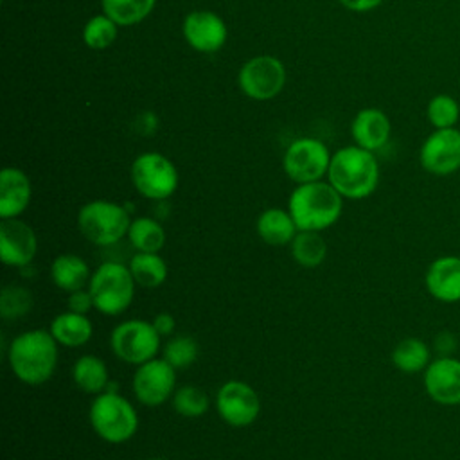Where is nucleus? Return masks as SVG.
Returning a JSON list of instances; mask_svg holds the SVG:
<instances>
[{"mask_svg": "<svg viewBox=\"0 0 460 460\" xmlns=\"http://www.w3.org/2000/svg\"><path fill=\"white\" fill-rule=\"evenodd\" d=\"M58 341L50 331L29 329L16 334L7 349V363L18 381L29 386L47 383L58 367Z\"/></svg>", "mask_w": 460, "mask_h": 460, "instance_id": "1", "label": "nucleus"}, {"mask_svg": "<svg viewBox=\"0 0 460 460\" xmlns=\"http://www.w3.org/2000/svg\"><path fill=\"white\" fill-rule=\"evenodd\" d=\"M329 183L347 199L368 198L379 183V164L372 151L345 146L331 156Z\"/></svg>", "mask_w": 460, "mask_h": 460, "instance_id": "2", "label": "nucleus"}, {"mask_svg": "<svg viewBox=\"0 0 460 460\" xmlns=\"http://www.w3.org/2000/svg\"><path fill=\"white\" fill-rule=\"evenodd\" d=\"M288 210L298 230L323 232L341 217L343 196L329 181L298 183L288 199Z\"/></svg>", "mask_w": 460, "mask_h": 460, "instance_id": "3", "label": "nucleus"}, {"mask_svg": "<svg viewBox=\"0 0 460 460\" xmlns=\"http://www.w3.org/2000/svg\"><path fill=\"white\" fill-rule=\"evenodd\" d=\"M88 420L95 435L108 444H124L138 431V413L135 406L117 390H104L93 397Z\"/></svg>", "mask_w": 460, "mask_h": 460, "instance_id": "4", "label": "nucleus"}, {"mask_svg": "<svg viewBox=\"0 0 460 460\" xmlns=\"http://www.w3.org/2000/svg\"><path fill=\"white\" fill-rule=\"evenodd\" d=\"M137 282L128 264L117 261L101 262L90 277L88 291L93 296L95 311L106 316L122 314L135 298Z\"/></svg>", "mask_w": 460, "mask_h": 460, "instance_id": "5", "label": "nucleus"}, {"mask_svg": "<svg viewBox=\"0 0 460 460\" xmlns=\"http://www.w3.org/2000/svg\"><path fill=\"white\" fill-rule=\"evenodd\" d=\"M131 219L124 205L110 199H93L77 212V228L81 235L95 246L108 248L128 235Z\"/></svg>", "mask_w": 460, "mask_h": 460, "instance_id": "6", "label": "nucleus"}, {"mask_svg": "<svg viewBox=\"0 0 460 460\" xmlns=\"http://www.w3.org/2000/svg\"><path fill=\"white\" fill-rule=\"evenodd\" d=\"M162 336L156 332L153 322L129 318L120 322L110 332L111 352L128 365H142L156 358Z\"/></svg>", "mask_w": 460, "mask_h": 460, "instance_id": "7", "label": "nucleus"}, {"mask_svg": "<svg viewBox=\"0 0 460 460\" xmlns=\"http://www.w3.org/2000/svg\"><path fill=\"white\" fill-rule=\"evenodd\" d=\"M178 180L174 164L156 151L142 153L131 164V181L147 199H167L178 189Z\"/></svg>", "mask_w": 460, "mask_h": 460, "instance_id": "8", "label": "nucleus"}, {"mask_svg": "<svg viewBox=\"0 0 460 460\" xmlns=\"http://www.w3.org/2000/svg\"><path fill=\"white\" fill-rule=\"evenodd\" d=\"M331 156L332 155L322 140L304 137L289 144L282 158V167L288 178L296 185L318 181L327 174Z\"/></svg>", "mask_w": 460, "mask_h": 460, "instance_id": "9", "label": "nucleus"}, {"mask_svg": "<svg viewBox=\"0 0 460 460\" xmlns=\"http://www.w3.org/2000/svg\"><path fill=\"white\" fill-rule=\"evenodd\" d=\"M216 410L232 428H246L259 419L261 399L253 386L241 379L225 381L216 394Z\"/></svg>", "mask_w": 460, "mask_h": 460, "instance_id": "10", "label": "nucleus"}, {"mask_svg": "<svg viewBox=\"0 0 460 460\" xmlns=\"http://www.w3.org/2000/svg\"><path fill=\"white\" fill-rule=\"evenodd\" d=\"M131 388L140 404L149 408L160 406L176 390V368L164 358H153L135 368Z\"/></svg>", "mask_w": 460, "mask_h": 460, "instance_id": "11", "label": "nucleus"}, {"mask_svg": "<svg viewBox=\"0 0 460 460\" xmlns=\"http://www.w3.org/2000/svg\"><path fill=\"white\" fill-rule=\"evenodd\" d=\"M239 88L255 101L275 97L286 83V68L273 56H255L248 59L237 75Z\"/></svg>", "mask_w": 460, "mask_h": 460, "instance_id": "12", "label": "nucleus"}, {"mask_svg": "<svg viewBox=\"0 0 460 460\" xmlns=\"http://www.w3.org/2000/svg\"><path fill=\"white\" fill-rule=\"evenodd\" d=\"M419 160L424 171L449 176L460 169V131L455 128L435 129L420 146Z\"/></svg>", "mask_w": 460, "mask_h": 460, "instance_id": "13", "label": "nucleus"}, {"mask_svg": "<svg viewBox=\"0 0 460 460\" xmlns=\"http://www.w3.org/2000/svg\"><path fill=\"white\" fill-rule=\"evenodd\" d=\"M38 252V237L29 223L20 217L0 223V257L5 266H31Z\"/></svg>", "mask_w": 460, "mask_h": 460, "instance_id": "14", "label": "nucleus"}, {"mask_svg": "<svg viewBox=\"0 0 460 460\" xmlns=\"http://www.w3.org/2000/svg\"><path fill=\"white\" fill-rule=\"evenodd\" d=\"M424 390L431 401L442 406L460 404V359L440 356L424 370Z\"/></svg>", "mask_w": 460, "mask_h": 460, "instance_id": "15", "label": "nucleus"}, {"mask_svg": "<svg viewBox=\"0 0 460 460\" xmlns=\"http://www.w3.org/2000/svg\"><path fill=\"white\" fill-rule=\"evenodd\" d=\"M187 43L199 52H216L226 41V25L212 11H192L183 20Z\"/></svg>", "mask_w": 460, "mask_h": 460, "instance_id": "16", "label": "nucleus"}, {"mask_svg": "<svg viewBox=\"0 0 460 460\" xmlns=\"http://www.w3.org/2000/svg\"><path fill=\"white\" fill-rule=\"evenodd\" d=\"M424 286L438 302H460V257L442 255L431 261L424 275Z\"/></svg>", "mask_w": 460, "mask_h": 460, "instance_id": "17", "label": "nucleus"}, {"mask_svg": "<svg viewBox=\"0 0 460 460\" xmlns=\"http://www.w3.org/2000/svg\"><path fill=\"white\" fill-rule=\"evenodd\" d=\"M32 196L29 176L18 167H4L0 172V219L20 217Z\"/></svg>", "mask_w": 460, "mask_h": 460, "instance_id": "18", "label": "nucleus"}, {"mask_svg": "<svg viewBox=\"0 0 460 460\" xmlns=\"http://www.w3.org/2000/svg\"><path fill=\"white\" fill-rule=\"evenodd\" d=\"M390 129L388 117L377 108H365L358 111L350 124V133L356 146L372 153L388 142Z\"/></svg>", "mask_w": 460, "mask_h": 460, "instance_id": "19", "label": "nucleus"}, {"mask_svg": "<svg viewBox=\"0 0 460 460\" xmlns=\"http://www.w3.org/2000/svg\"><path fill=\"white\" fill-rule=\"evenodd\" d=\"M255 232L270 246H286L293 241L298 226L289 210L270 207L262 210L255 221Z\"/></svg>", "mask_w": 460, "mask_h": 460, "instance_id": "20", "label": "nucleus"}, {"mask_svg": "<svg viewBox=\"0 0 460 460\" xmlns=\"http://www.w3.org/2000/svg\"><path fill=\"white\" fill-rule=\"evenodd\" d=\"M49 331L59 345L77 349L86 345L92 340L93 323L88 318V314H81L66 309L65 313H59L58 316L52 318Z\"/></svg>", "mask_w": 460, "mask_h": 460, "instance_id": "21", "label": "nucleus"}, {"mask_svg": "<svg viewBox=\"0 0 460 460\" xmlns=\"http://www.w3.org/2000/svg\"><path fill=\"white\" fill-rule=\"evenodd\" d=\"M92 271L88 262L77 253H61L50 262V280L56 288L72 293L88 288Z\"/></svg>", "mask_w": 460, "mask_h": 460, "instance_id": "22", "label": "nucleus"}, {"mask_svg": "<svg viewBox=\"0 0 460 460\" xmlns=\"http://www.w3.org/2000/svg\"><path fill=\"white\" fill-rule=\"evenodd\" d=\"M72 381L74 385L90 395H97L104 392L110 385V372L104 363L95 354H83L72 365Z\"/></svg>", "mask_w": 460, "mask_h": 460, "instance_id": "23", "label": "nucleus"}, {"mask_svg": "<svg viewBox=\"0 0 460 460\" xmlns=\"http://www.w3.org/2000/svg\"><path fill=\"white\" fill-rule=\"evenodd\" d=\"M128 268L137 282L142 288H158L167 280L169 268L160 253L155 252H135L129 257Z\"/></svg>", "mask_w": 460, "mask_h": 460, "instance_id": "24", "label": "nucleus"}, {"mask_svg": "<svg viewBox=\"0 0 460 460\" xmlns=\"http://www.w3.org/2000/svg\"><path fill=\"white\" fill-rule=\"evenodd\" d=\"M289 250L295 262L309 270L318 268L327 257V243L322 237V232L313 230H298L289 243Z\"/></svg>", "mask_w": 460, "mask_h": 460, "instance_id": "25", "label": "nucleus"}, {"mask_svg": "<svg viewBox=\"0 0 460 460\" xmlns=\"http://www.w3.org/2000/svg\"><path fill=\"white\" fill-rule=\"evenodd\" d=\"M392 363L404 374L424 372L431 361L429 347L419 338H402L392 350Z\"/></svg>", "mask_w": 460, "mask_h": 460, "instance_id": "26", "label": "nucleus"}, {"mask_svg": "<svg viewBox=\"0 0 460 460\" xmlns=\"http://www.w3.org/2000/svg\"><path fill=\"white\" fill-rule=\"evenodd\" d=\"M126 237L137 252L158 253L165 244V230H164L162 223L158 219L147 217V216L131 219Z\"/></svg>", "mask_w": 460, "mask_h": 460, "instance_id": "27", "label": "nucleus"}, {"mask_svg": "<svg viewBox=\"0 0 460 460\" xmlns=\"http://www.w3.org/2000/svg\"><path fill=\"white\" fill-rule=\"evenodd\" d=\"M156 0H101L104 14L117 25H133L142 22L155 7Z\"/></svg>", "mask_w": 460, "mask_h": 460, "instance_id": "28", "label": "nucleus"}, {"mask_svg": "<svg viewBox=\"0 0 460 460\" xmlns=\"http://www.w3.org/2000/svg\"><path fill=\"white\" fill-rule=\"evenodd\" d=\"M171 404L178 415L187 419H196L208 411L210 397L203 388L194 385H185L174 390L171 397Z\"/></svg>", "mask_w": 460, "mask_h": 460, "instance_id": "29", "label": "nucleus"}, {"mask_svg": "<svg viewBox=\"0 0 460 460\" xmlns=\"http://www.w3.org/2000/svg\"><path fill=\"white\" fill-rule=\"evenodd\" d=\"M198 354H199L198 341L187 334H176L169 338L162 350V358L176 370L189 368L198 359Z\"/></svg>", "mask_w": 460, "mask_h": 460, "instance_id": "30", "label": "nucleus"}, {"mask_svg": "<svg viewBox=\"0 0 460 460\" xmlns=\"http://www.w3.org/2000/svg\"><path fill=\"white\" fill-rule=\"evenodd\" d=\"M32 309V295L27 288L7 284L0 293V314L4 320H16Z\"/></svg>", "mask_w": 460, "mask_h": 460, "instance_id": "31", "label": "nucleus"}, {"mask_svg": "<svg viewBox=\"0 0 460 460\" xmlns=\"http://www.w3.org/2000/svg\"><path fill=\"white\" fill-rule=\"evenodd\" d=\"M117 38V23L108 14L90 18L83 29V41L86 47L101 50L110 47Z\"/></svg>", "mask_w": 460, "mask_h": 460, "instance_id": "32", "label": "nucleus"}, {"mask_svg": "<svg viewBox=\"0 0 460 460\" xmlns=\"http://www.w3.org/2000/svg\"><path fill=\"white\" fill-rule=\"evenodd\" d=\"M426 113H428V120L435 126V129L455 128L460 117V106L451 95L438 93L429 99Z\"/></svg>", "mask_w": 460, "mask_h": 460, "instance_id": "33", "label": "nucleus"}, {"mask_svg": "<svg viewBox=\"0 0 460 460\" xmlns=\"http://www.w3.org/2000/svg\"><path fill=\"white\" fill-rule=\"evenodd\" d=\"M66 309L74 311V313H81V314H88L92 309H95L93 296L88 291V288H81V289H75V291L68 293Z\"/></svg>", "mask_w": 460, "mask_h": 460, "instance_id": "34", "label": "nucleus"}, {"mask_svg": "<svg viewBox=\"0 0 460 460\" xmlns=\"http://www.w3.org/2000/svg\"><path fill=\"white\" fill-rule=\"evenodd\" d=\"M151 322L162 338L172 336V332L176 329V320L171 313H158V314H155V318Z\"/></svg>", "mask_w": 460, "mask_h": 460, "instance_id": "35", "label": "nucleus"}, {"mask_svg": "<svg viewBox=\"0 0 460 460\" xmlns=\"http://www.w3.org/2000/svg\"><path fill=\"white\" fill-rule=\"evenodd\" d=\"M340 2H341L347 9L361 13V11H370V9L377 7L383 0H340Z\"/></svg>", "mask_w": 460, "mask_h": 460, "instance_id": "36", "label": "nucleus"}, {"mask_svg": "<svg viewBox=\"0 0 460 460\" xmlns=\"http://www.w3.org/2000/svg\"><path fill=\"white\" fill-rule=\"evenodd\" d=\"M435 345L442 356H449V352L455 349V336L451 332H440L435 340Z\"/></svg>", "mask_w": 460, "mask_h": 460, "instance_id": "37", "label": "nucleus"}, {"mask_svg": "<svg viewBox=\"0 0 460 460\" xmlns=\"http://www.w3.org/2000/svg\"><path fill=\"white\" fill-rule=\"evenodd\" d=\"M151 460H165V458H151Z\"/></svg>", "mask_w": 460, "mask_h": 460, "instance_id": "38", "label": "nucleus"}]
</instances>
